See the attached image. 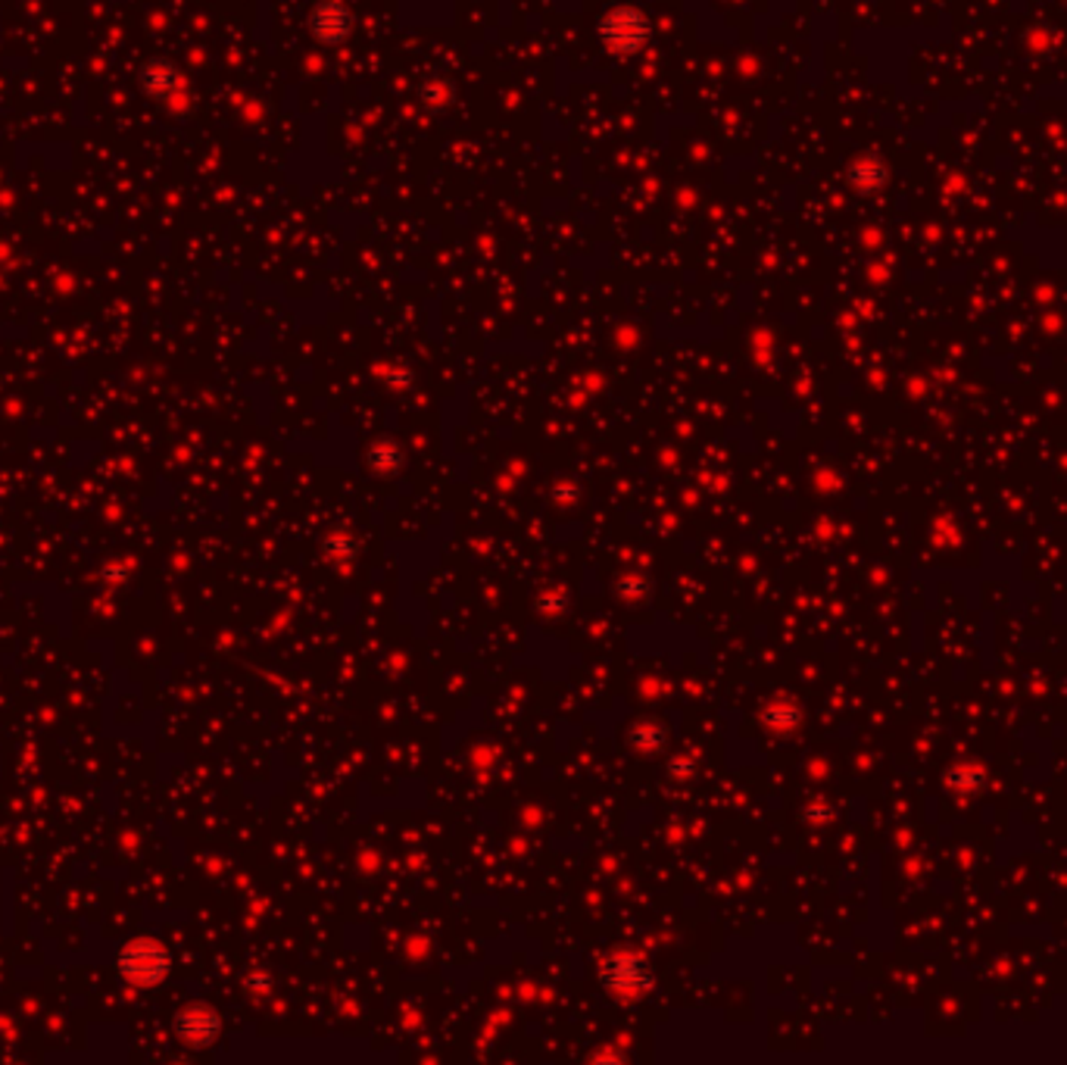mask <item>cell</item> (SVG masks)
Wrapping results in <instances>:
<instances>
[{
    "label": "cell",
    "mask_w": 1067,
    "mask_h": 1065,
    "mask_svg": "<svg viewBox=\"0 0 1067 1065\" xmlns=\"http://www.w3.org/2000/svg\"><path fill=\"white\" fill-rule=\"evenodd\" d=\"M313 35L325 44H340L350 32H353V13L340 3V0H322L313 7Z\"/></svg>",
    "instance_id": "obj_3"
},
{
    "label": "cell",
    "mask_w": 1067,
    "mask_h": 1065,
    "mask_svg": "<svg viewBox=\"0 0 1067 1065\" xmlns=\"http://www.w3.org/2000/svg\"><path fill=\"white\" fill-rule=\"evenodd\" d=\"M175 1028H178V1034L188 1044H210L212 1038H216V1031H219V1019H216V1012L207 1009V1006H188L178 1016Z\"/></svg>",
    "instance_id": "obj_4"
},
{
    "label": "cell",
    "mask_w": 1067,
    "mask_h": 1065,
    "mask_svg": "<svg viewBox=\"0 0 1067 1065\" xmlns=\"http://www.w3.org/2000/svg\"><path fill=\"white\" fill-rule=\"evenodd\" d=\"M119 975L135 984V987H153L166 979L169 972V953L160 940L153 938H131L119 950Z\"/></svg>",
    "instance_id": "obj_1"
},
{
    "label": "cell",
    "mask_w": 1067,
    "mask_h": 1065,
    "mask_svg": "<svg viewBox=\"0 0 1067 1065\" xmlns=\"http://www.w3.org/2000/svg\"><path fill=\"white\" fill-rule=\"evenodd\" d=\"M649 32L652 25L647 13L637 7H615L600 22V38L615 54H637L649 42Z\"/></svg>",
    "instance_id": "obj_2"
},
{
    "label": "cell",
    "mask_w": 1067,
    "mask_h": 1065,
    "mask_svg": "<svg viewBox=\"0 0 1067 1065\" xmlns=\"http://www.w3.org/2000/svg\"><path fill=\"white\" fill-rule=\"evenodd\" d=\"M421 97H425V104H431V107L438 104L440 107V104L450 101V85H443L440 79H434V82H428V85L421 88Z\"/></svg>",
    "instance_id": "obj_5"
}]
</instances>
